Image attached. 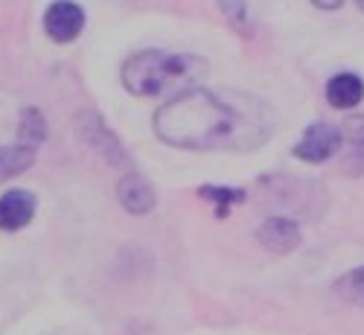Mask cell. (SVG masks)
<instances>
[{
  "label": "cell",
  "instance_id": "cell-7",
  "mask_svg": "<svg viewBox=\"0 0 364 335\" xmlns=\"http://www.w3.org/2000/svg\"><path fill=\"white\" fill-rule=\"evenodd\" d=\"M36 216V196L26 190H9L0 196V230L15 233Z\"/></svg>",
  "mask_w": 364,
  "mask_h": 335
},
{
  "label": "cell",
  "instance_id": "cell-10",
  "mask_svg": "<svg viewBox=\"0 0 364 335\" xmlns=\"http://www.w3.org/2000/svg\"><path fill=\"white\" fill-rule=\"evenodd\" d=\"M326 100L332 108L338 111H350L364 100V82L355 73H338L332 76L326 85Z\"/></svg>",
  "mask_w": 364,
  "mask_h": 335
},
{
  "label": "cell",
  "instance_id": "cell-6",
  "mask_svg": "<svg viewBox=\"0 0 364 335\" xmlns=\"http://www.w3.org/2000/svg\"><path fill=\"white\" fill-rule=\"evenodd\" d=\"M257 239L271 254H291L300 245V228L286 216H271L259 225Z\"/></svg>",
  "mask_w": 364,
  "mask_h": 335
},
{
  "label": "cell",
  "instance_id": "cell-9",
  "mask_svg": "<svg viewBox=\"0 0 364 335\" xmlns=\"http://www.w3.org/2000/svg\"><path fill=\"white\" fill-rule=\"evenodd\" d=\"M338 132L344 146V172L350 175L364 172V114L347 117Z\"/></svg>",
  "mask_w": 364,
  "mask_h": 335
},
{
  "label": "cell",
  "instance_id": "cell-13",
  "mask_svg": "<svg viewBox=\"0 0 364 335\" xmlns=\"http://www.w3.org/2000/svg\"><path fill=\"white\" fill-rule=\"evenodd\" d=\"M336 294L347 303H355V307H364V265L347 271L344 277L336 280Z\"/></svg>",
  "mask_w": 364,
  "mask_h": 335
},
{
  "label": "cell",
  "instance_id": "cell-3",
  "mask_svg": "<svg viewBox=\"0 0 364 335\" xmlns=\"http://www.w3.org/2000/svg\"><path fill=\"white\" fill-rule=\"evenodd\" d=\"M85 29V12L73 0H53L44 12V33L55 44H70Z\"/></svg>",
  "mask_w": 364,
  "mask_h": 335
},
{
  "label": "cell",
  "instance_id": "cell-15",
  "mask_svg": "<svg viewBox=\"0 0 364 335\" xmlns=\"http://www.w3.org/2000/svg\"><path fill=\"white\" fill-rule=\"evenodd\" d=\"M219 6H222V15L228 18V23L233 29H239L242 36L251 33V29H248V4H245V0H219Z\"/></svg>",
  "mask_w": 364,
  "mask_h": 335
},
{
  "label": "cell",
  "instance_id": "cell-8",
  "mask_svg": "<svg viewBox=\"0 0 364 335\" xmlns=\"http://www.w3.org/2000/svg\"><path fill=\"white\" fill-rule=\"evenodd\" d=\"M117 196H119V204H123L132 216H146V213L155 210V201H158L151 184L137 172H129L126 178H119Z\"/></svg>",
  "mask_w": 364,
  "mask_h": 335
},
{
  "label": "cell",
  "instance_id": "cell-12",
  "mask_svg": "<svg viewBox=\"0 0 364 335\" xmlns=\"http://www.w3.org/2000/svg\"><path fill=\"white\" fill-rule=\"evenodd\" d=\"M18 140L21 146H29V149H36L47 140V119L38 108H26L21 114V123H18Z\"/></svg>",
  "mask_w": 364,
  "mask_h": 335
},
{
  "label": "cell",
  "instance_id": "cell-17",
  "mask_svg": "<svg viewBox=\"0 0 364 335\" xmlns=\"http://www.w3.org/2000/svg\"><path fill=\"white\" fill-rule=\"evenodd\" d=\"M355 4H358V9H361V12H364V0H355Z\"/></svg>",
  "mask_w": 364,
  "mask_h": 335
},
{
  "label": "cell",
  "instance_id": "cell-1",
  "mask_svg": "<svg viewBox=\"0 0 364 335\" xmlns=\"http://www.w3.org/2000/svg\"><path fill=\"white\" fill-rule=\"evenodd\" d=\"M158 140L193 151H251L277 129V117L262 100L239 90L190 87L155 111Z\"/></svg>",
  "mask_w": 364,
  "mask_h": 335
},
{
  "label": "cell",
  "instance_id": "cell-16",
  "mask_svg": "<svg viewBox=\"0 0 364 335\" xmlns=\"http://www.w3.org/2000/svg\"><path fill=\"white\" fill-rule=\"evenodd\" d=\"M312 4H315L318 9H338L344 0H312Z\"/></svg>",
  "mask_w": 364,
  "mask_h": 335
},
{
  "label": "cell",
  "instance_id": "cell-2",
  "mask_svg": "<svg viewBox=\"0 0 364 335\" xmlns=\"http://www.w3.org/2000/svg\"><path fill=\"white\" fill-rule=\"evenodd\" d=\"M207 58L193 53H166V50H143L134 53L123 65V85L134 97H161V94H184L207 76Z\"/></svg>",
  "mask_w": 364,
  "mask_h": 335
},
{
  "label": "cell",
  "instance_id": "cell-14",
  "mask_svg": "<svg viewBox=\"0 0 364 335\" xmlns=\"http://www.w3.org/2000/svg\"><path fill=\"white\" fill-rule=\"evenodd\" d=\"M201 198L213 201L219 216H228V213L233 210V204H239L242 198H245V193L233 190V187H213V184H210V187H201Z\"/></svg>",
  "mask_w": 364,
  "mask_h": 335
},
{
  "label": "cell",
  "instance_id": "cell-11",
  "mask_svg": "<svg viewBox=\"0 0 364 335\" xmlns=\"http://www.w3.org/2000/svg\"><path fill=\"white\" fill-rule=\"evenodd\" d=\"M36 164V149L29 146H0V184L21 172H26Z\"/></svg>",
  "mask_w": 364,
  "mask_h": 335
},
{
  "label": "cell",
  "instance_id": "cell-5",
  "mask_svg": "<svg viewBox=\"0 0 364 335\" xmlns=\"http://www.w3.org/2000/svg\"><path fill=\"white\" fill-rule=\"evenodd\" d=\"M79 132H82V137L87 140V146H94L108 164H117V166H126V164H129V158H126L123 146H119L117 134L108 132V126L102 123L97 114H82Z\"/></svg>",
  "mask_w": 364,
  "mask_h": 335
},
{
  "label": "cell",
  "instance_id": "cell-4",
  "mask_svg": "<svg viewBox=\"0 0 364 335\" xmlns=\"http://www.w3.org/2000/svg\"><path fill=\"white\" fill-rule=\"evenodd\" d=\"M338 149H341V132L329 123H315L303 132L300 143L291 149V155L306 164H321V161H329Z\"/></svg>",
  "mask_w": 364,
  "mask_h": 335
}]
</instances>
